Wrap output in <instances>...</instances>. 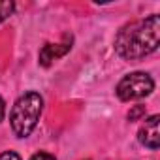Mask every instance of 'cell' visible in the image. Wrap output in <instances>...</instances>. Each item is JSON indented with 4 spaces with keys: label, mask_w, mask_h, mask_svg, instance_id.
<instances>
[{
    "label": "cell",
    "mask_w": 160,
    "mask_h": 160,
    "mask_svg": "<svg viewBox=\"0 0 160 160\" xmlns=\"http://www.w3.org/2000/svg\"><path fill=\"white\" fill-rule=\"evenodd\" d=\"M143 115H145V106H134L126 117H128V121H139Z\"/></svg>",
    "instance_id": "obj_7"
},
{
    "label": "cell",
    "mask_w": 160,
    "mask_h": 160,
    "mask_svg": "<svg viewBox=\"0 0 160 160\" xmlns=\"http://www.w3.org/2000/svg\"><path fill=\"white\" fill-rule=\"evenodd\" d=\"M152 89H154V81L149 73L134 72V73H128L121 79L115 92H117L119 100L130 102V100H139V98L149 96L152 92Z\"/></svg>",
    "instance_id": "obj_3"
},
{
    "label": "cell",
    "mask_w": 160,
    "mask_h": 160,
    "mask_svg": "<svg viewBox=\"0 0 160 160\" xmlns=\"http://www.w3.org/2000/svg\"><path fill=\"white\" fill-rule=\"evenodd\" d=\"M72 42H73L72 34H64V36H62V43H45V45L42 47V51H40V57H38V58H40V64H42L43 68L51 66L53 60L64 57V55L72 49Z\"/></svg>",
    "instance_id": "obj_4"
},
{
    "label": "cell",
    "mask_w": 160,
    "mask_h": 160,
    "mask_svg": "<svg viewBox=\"0 0 160 160\" xmlns=\"http://www.w3.org/2000/svg\"><path fill=\"white\" fill-rule=\"evenodd\" d=\"M30 160H57V158L49 152H36V154L30 156Z\"/></svg>",
    "instance_id": "obj_8"
},
{
    "label": "cell",
    "mask_w": 160,
    "mask_h": 160,
    "mask_svg": "<svg viewBox=\"0 0 160 160\" xmlns=\"http://www.w3.org/2000/svg\"><path fill=\"white\" fill-rule=\"evenodd\" d=\"M0 160H21V156L13 151H6V152L0 154Z\"/></svg>",
    "instance_id": "obj_9"
},
{
    "label": "cell",
    "mask_w": 160,
    "mask_h": 160,
    "mask_svg": "<svg viewBox=\"0 0 160 160\" xmlns=\"http://www.w3.org/2000/svg\"><path fill=\"white\" fill-rule=\"evenodd\" d=\"M4 113H6V104H4V100H2V96H0V121L4 119Z\"/></svg>",
    "instance_id": "obj_10"
},
{
    "label": "cell",
    "mask_w": 160,
    "mask_h": 160,
    "mask_svg": "<svg viewBox=\"0 0 160 160\" xmlns=\"http://www.w3.org/2000/svg\"><path fill=\"white\" fill-rule=\"evenodd\" d=\"M15 10V4L13 2H0V23L6 21Z\"/></svg>",
    "instance_id": "obj_6"
},
{
    "label": "cell",
    "mask_w": 160,
    "mask_h": 160,
    "mask_svg": "<svg viewBox=\"0 0 160 160\" xmlns=\"http://www.w3.org/2000/svg\"><path fill=\"white\" fill-rule=\"evenodd\" d=\"M160 43V19L151 15L141 21L124 25L115 38V51L126 60L143 58L158 49Z\"/></svg>",
    "instance_id": "obj_1"
},
{
    "label": "cell",
    "mask_w": 160,
    "mask_h": 160,
    "mask_svg": "<svg viewBox=\"0 0 160 160\" xmlns=\"http://www.w3.org/2000/svg\"><path fill=\"white\" fill-rule=\"evenodd\" d=\"M158 124H160V117L158 115H152L145 121V124L139 128L138 132V139L141 145L156 151L160 147V130H158Z\"/></svg>",
    "instance_id": "obj_5"
},
{
    "label": "cell",
    "mask_w": 160,
    "mask_h": 160,
    "mask_svg": "<svg viewBox=\"0 0 160 160\" xmlns=\"http://www.w3.org/2000/svg\"><path fill=\"white\" fill-rule=\"evenodd\" d=\"M42 109L43 98L38 92H27L21 98H17L10 113V124L13 134L17 138H28L40 121Z\"/></svg>",
    "instance_id": "obj_2"
}]
</instances>
